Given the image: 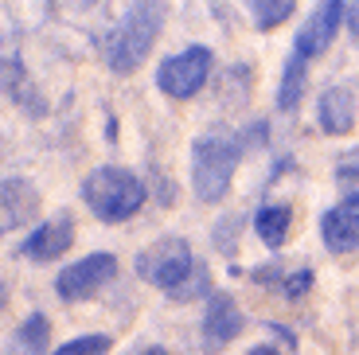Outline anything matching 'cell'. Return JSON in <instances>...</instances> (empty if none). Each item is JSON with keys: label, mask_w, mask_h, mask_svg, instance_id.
Returning a JSON list of instances; mask_svg holds the SVG:
<instances>
[{"label": "cell", "mask_w": 359, "mask_h": 355, "mask_svg": "<svg viewBox=\"0 0 359 355\" xmlns=\"http://www.w3.org/2000/svg\"><path fill=\"white\" fill-rule=\"evenodd\" d=\"M164 27V0H133L126 12V20L114 27L102 43V55H106L109 71L114 74H129L137 71L149 51H153L156 36Z\"/></svg>", "instance_id": "cell-1"}, {"label": "cell", "mask_w": 359, "mask_h": 355, "mask_svg": "<svg viewBox=\"0 0 359 355\" xmlns=\"http://www.w3.org/2000/svg\"><path fill=\"white\" fill-rule=\"evenodd\" d=\"M82 199L102 222H126L141 211L144 203V184L133 176L129 168H117V164H106V168L90 172L86 184H82Z\"/></svg>", "instance_id": "cell-2"}, {"label": "cell", "mask_w": 359, "mask_h": 355, "mask_svg": "<svg viewBox=\"0 0 359 355\" xmlns=\"http://www.w3.org/2000/svg\"><path fill=\"white\" fill-rule=\"evenodd\" d=\"M234 164H238V145L219 141V137H199L191 145V184L203 203H219L226 196Z\"/></svg>", "instance_id": "cell-3"}, {"label": "cell", "mask_w": 359, "mask_h": 355, "mask_svg": "<svg viewBox=\"0 0 359 355\" xmlns=\"http://www.w3.org/2000/svg\"><path fill=\"white\" fill-rule=\"evenodd\" d=\"M191 274H196L191 246L184 239H176V234L156 239L153 246H144L141 254H137V277L149 281V285H156V289L176 293V289H184V281H188Z\"/></svg>", "instance_id": "cell-4"}, {"label": "cell", "mask_w": 359, "mask_h": 355, "mask_svg": "<svg viewBox=\"0 0 359 355\" xmlns=\"http://www.w3.org/2000/svg\"><path fill=\"white\" fill-rule=\"evenodd\" d=\"M207 74H211V51H207V47H188L184 55H172L161 67L156 86H161L168 98L184 102V98H191V94H199Z\"/></svg>", "instance_id": "cell-5"}, {"label": "cell", "mask_w": 359, "mask_h": 355, "mask_svg": "<svg viewBox=\"0 0 359 355\" xmlns=\"http://www.w3.org/2000/svg\"><path fill=\"white\" fill-rule=\"evenodd\" d=\"M114 274H117L114 254H90V257L67 266L63 274L55 277V293L63 297V301H86V297H94L106 281H114Z\"/></svg>", "instance_id": "cell-6"}, {"label": "cell", "mask_w": 359, "mask_h": 355, "mask_svg": "<svg viewBox=\"0 0 359 355\" xmlns=\"http://www.w3.org/2000/svg\"><path fill=\"white\" fill-rule=\"evenodd\" d=\"M340 16H344V0H320L316 4V12L305 20V27L297 32L293 39V55H301V59H316V55L324 51V47L336 39V27H340Z\"/></svg>", "instance_id": "cell-7"}, {"label": "cell", "mask_w": 359, "mask_h": 355, "mask_svg": "<svg viewBox=\"0 0 359 355\" xmlns=\"http://www.w3.org/2000/svg\"><path fill=\"white\" fill-rule=\"evenodd\" d=\"M243 328H246V320H243V312H238V304H234L226 293H211L207 312H203V324H199L207 351H223Z\"/></svg>", "instance_id": "cell-8"}, {"label": "cell", "mask_w": 359, "mask_h": 355, "mask_svg": "<svg viewBox=\"0 0 359 355\" xmlns=\"http://www.w3.org/2000/svg\"><path fill=\"white\" fill-rule=\"evenodd\" d=\"M71 246H74V219H71V211H59L55 219H47L43 227H36L32 239L20 250H24L27 257H36V262H55V257H63Z\"/></svg>", "instance_id": "cell-9"}, {"label": "cell", "mask_w": 359, "mask_h": 355, "mask_svg": "<svg viewBox=\"0 0 359 355\" xmlns=\"http://www.w3.org/2000/svg\"><path fill=\"white\" fill-rule=\"evenodd\" d=\"M320 234H324V246L332 254H348V250L359 246V196H348L324 211L320 219Z\"/></svg>", "instance_id": "cell-10"}, {"label": "cell", "mask_w": 359, "mask_h": 355, "mask_svg": "<svg viewBox=\"0 0 359 355\" xmlns=\"http://www.w3.org/2000/svg\"><path fill=\"white\" fill-rule=\"evenodd\" d=\"M36 211H39L36 187L27 180H4V219H0V227L4 231H20L24 222L36 219Z\"/></svg>", "instance_id": "cell-11"}, {"label": "cell", "mask_w": 359, "mask_h": 355, "mask_svg": "<svg viewBox=\"0 0 359 355\" xmlns=\"http://www.w3.org/2000/svg\"><path fill=\"white\" fill-rule=\"evenodd\" d=\"M320 125L324 133H351V125H355V94L344 86H332L320 94Z\"/></svg>", "instance_id": "cell-12"}, {"label": "cell", "mask_w": 359, "mask_h": 355, "mask_svg": "<svg viewBox=\"0 0 359 355\" xmlns=\"http://www.w3.org/2000/svg\"><path fill=\"white\" fill-rule=\"evenodd\" d=\"M289 227H293V211L289 207H262L258 219H254V231H258V239L266 242V246L278 250L281 242L289 239Z\"/></svg>", "instance_id": "cell-13"}, {"label": "cell", "mask_w": 359, "mask_h": 355, "mask_svg": "<svg viewBox=\"0 0 359 355\" xmlns=\"http://www.w3.org/2000/svg\"><path fill=\"white\" fill-rule=\"evenodd\" d=\"M4 90H8V98L20 102L27 114H43V102L32 86H27V74L20 67V59H4Z\"/></svg>", "instance_id": "cell-14"}, {"label": "cell", "mask_w": 359, "mask_h": 355, "mask_svg": "<svg viewBox=\"0 0 359 355\" xmlns=\"http://www.w3.org/2000/svg\"><path fill=\"white\" fill-rule=\"evenodd\" d=\"M246 4H250L254 27H262V32H273L278 24H285L297 8V0H246Z\"/></svg>", "instance_id": "cell-15"}, {"label": "cell", "mask_w": 359, "mask_h": 355, "mask_svg": "<svg viewBox=\"0 0 359 355\" xmlns=\"http://www.w3.org/2000/svg\"><path fill=\"white\" fill-rule=\"evenodd\" d=\"M301 94H305V59H301V55H289L285 79H281V90H278V106L281 109H297Z\"/></svg>", "instance_id": "cell-16"}, {"label": "cell", "mask_w": 359, "mask_h": 355, "mask_svg": "<svg viewBox=\"0 0 359 355\" xmlns=\"http://www.w3.org/2000/svg\"><path fill=\"white\" fill-rule=\"evenodd\" d=\"M47 316L43 312H32V316L20 324V332H16V347L20 351H27V355H43L47 351Z\"/></svg>", "instance_id": "cell-17"}, {"label": "cell", "mask_w": 359, "mask_h": 355, "mask_svg": "<svg viewBox=\"0 0 359 355\" xmlns=\"http://www.w3.org/2000/svg\"><path fill=\"white\" fill-rule=\"evenodd\" d=\"M109 351V336H79L71 344L55 347L51 355H106Z\"/></svg>", "instance_id": "cell-18"}, {"label": "cell", "mask_w": 359, "mask_h": 355, "mask_svg": "<svg viewBox=\"0 0 359 355\" xmlns=\"http://www.w3.org/2000/svg\"><path fill=\"white\" fill-rule=\"evenodd\" d=\"M336 176H340V180H355L359 176V149L344 152V156L336 160Z\"/></svg>", "instance_id": "cell-19"}, {"label": "cell", "mask_w": 359, "mask_h": 355, "mask_svg": "<svg viewBox=\"0 0 359 355\" xmlns=\"http://www.w3.org/2000/svg\"><path fill=\"white\" fill-rule=\"evenodd\" d=\"M309 285H313V274H309V269H301V274H289V277H285V297H301Z\"/></svg>", "instance_id": "cell-20"}, {"label": "cell", "mask_w": 359, "mask_h": 355, "mask_svg": "<svg viewBox=\"0 0 359 355\" xmlns=\"http://www.w3.org/2000/svg\"><path fill=\"white\" fill-rule=\"evenodd\" d=\"M344 16H348V27H351V36L359 39V0H348V12H344Z\"/></svg>", "instance_id": "cell-21"}, {"label": "cell", "mask_w": 359, "mask_h": 355, "mask_svg": "<svg viewBox=\"0 0 359 355\" xmlns=\"http://www.w3.org/2000/svg\"><path fill=\"white\" fill-rule=\"evenodd\" d=\"M59 4H74V8H86V4H94V0H59Z\"/></svg>", "instance_id": "cell-22"}, {"label": "cell", "mask_w": 359, "mask_h": 355, "mask_svg": "<svg viewBox=\"0 0 359 355\" xmlns=\"http://www.w3.org/2000/svg\"><path fill=\"white\" fill-rule=\"evenodd\" d=\"M141 355H168V351H164V347H144Z\"/></svg>", "instance_id": "cell-23"}, {"label": "cell", "mask_w": 359, "mask_h": 355, "mask_svg": "<svg viewBox=\"0 0 359 355\" xmlns=\"http://www.w3.org/2000/svg\"><path fill=\"white\" fill-rule=\"evenodd\" d=\"M250 355H278V351H273V347H254Z\"/></svg>", "instance_id": "cell-24"}]
</instances>
